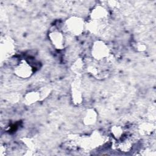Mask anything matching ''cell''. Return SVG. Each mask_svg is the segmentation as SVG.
I'll list each match as a JSON object with an SVG mask.
<instances>
[{"instance_id":"6da1fadb","label":"cell","mask_w":156,"mask_h":156,"mask_svg":"<svg viewBox=\"0 0 156 156\" xmlns=\"http://www.w3.org/2000/svg\"><path fill=\"white\" fill-rule=\"evenodd\" d=\"M67 28L73 35H79L83 28V21L79 18H72L67 21Z\"/></svg>"},{"instance_id":"7a4b0ae2","label":"cell","mask_w":156,"mask_h":156,"mask_svg":"<svg viewBox=\"0 0 156 156\" xmlns=\"http://www.w3.org/2000/svg\"><path fill=\"white\" fill-rule=\"evenodd\" d=\"M108 48L102 42H97L93 47V55L96 59H102L108 55Z\"/></svg>"},{"instance_id":"3957f363","label":"cell","mask_w":156,"mask_h":156,"mask_svg":"<svg viewBox=\"0 0 156 156\" xmlns=\"http://www.w3.org/2000/svg\"><path fill=\"white\" fill-rule=\"evenodd\" d=\"M51 40L53 44L58 49H62L64 47V37L62 33L57 31H54L50 34Z\"/></svg>"},{"instance_id":"277c9868","label":"cell","mask_w":156,"mask_h":156,"mask_svg":"<svg viewBox=\"0 0 156 156\" xmlns=\"http://www.w3.org/2000/svg\"><path fill=\"white\" fill-rule=\"evenodd\" d=\"M15 72L18 76L22 77H27L30 76L32 69L26 63H21L15 69Z\"/></svg>"}]
</instances>
